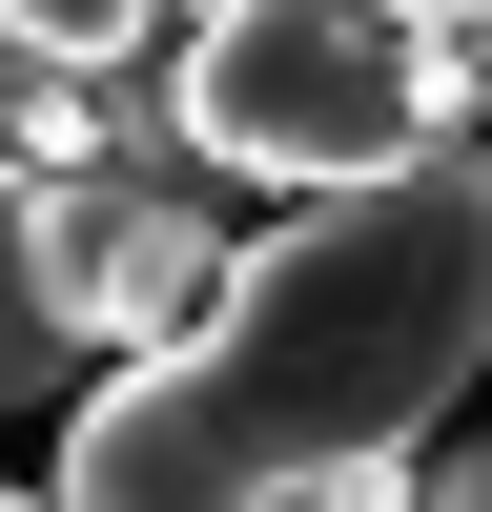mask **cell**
I'll list each match as a JSON object with an SVG mask.
<instances>
[{
    "instance_id": "obj_1",
    "label": "cell",
    "mask_w": 492,
    "mask_h": 512,
    "mask_svg": "<svg viewBox=\"0 0 492 512\" xmlns=\"http://www.w3.org/2000/svg\"><path fill=\"white\" fill-rule=\"evenodd\" d=\"M472 369H492V144L431 123L410 164L246 226L226 287L82 390L41 512H410Z\"/></svg>"
},
{
    "instance_id": "obj_2",
    "label": "cell",
    "mask_w": 492,
    "mask_h": 512,
    "mask_svg": "<svg viewBox=\"0 0 492 512\" xmlns=\"http://www.w3.org/2000/svg\"><path fill=\"white\" fill-rule=\"evenodd\" d=\"M226 164L164 123V62H82L62 82V144L21 164V308L62 349H164V328L226 287Z\"/></svg>"
},
{
    "instance_id": "obj_3",
    "label": "cell",
    "mask_w": 492,
    "mask_h": 512,
    "mask_svg": "<svg viewBox=\"0 0 492 512\" xmlns=\"http://www.w3.org/2000/svg\"><path fill=\"white\" fill-rule=\"evenodd\" d=\"M164 123H185L226 185H369V164H410L431 123H472L451 103V62H431V21L410 0H185L164 21Z\"/></svg>"
},
{
    "instance_id": "obj_4",
    "label": "cell",
    "mask_w": 492,
    "mask_h": 512,
    "mask_svg": "<svg viewBox=\"0 0 492 512\" xmlns=\"http://www.w3.org/2000/svg\"><path fill=\"white\" fill-rule=\"evenodd\" d=\"M62 82H82V62H21V41H0V410H41V390H62V369H82L62 328L21 308V164L62 144Z\"/></svg>"
},
{
    "instance_id": "obj_5",
    "label": "cell",
    "mask_w": 492,
    "mask_h": 512,
    "mask_svg": "<svg viewBox=\"0 0 492 512\" xmlns=\"http://www.w3.org/2000/svg\"><path fill=\"white\" fill-rule=\"evenodd\" d=\"M0 41H21V62H144L164 0H0Z\"/></svg>"
},
{
    "instance_id": "obj_6",
    "label": "cell",
    "mask_w": 492,
    "mask_h": 512,
    "mask_svg": "<svg viewBox=\"0 0 492 512\" xmlns=\"http://www.w3.org/2000/svg\"><path fill=\"white\" fill-rule=\"evenodd\" d=\"M431 62H451V103H492V0H451V21H431Z\"/></svg>"
},
{
    "instance_id": "obj_7",
    "label": "cell",
    "mask_w": 492,
    "mask_h": 512,
    "mask_svg": "<svg viewBox=\"0 0 492 512\" xmlns=\"http://www.w3.org/2000/svg\"><path fill=\"white\" fill-rule=\"evenodd\" d=\"M410 512H492V431H472V451H451V472H431V492H410Z\"/></svg>"
},
{
    "instance_id": "obj_8",
    "label": "cell",
    "mask_w": 492,
    "mask_h": 512,
    "mask_svg": "<svg viewBox=\"0 0 492 512\" xmlns=\"http://www.w3.org/2000/svg\"><path fill=\"white\" fill-rule=\"evenodd\" d=\"M410 21H451V0H410Z\"/></svg>"
},
{
    "instance_id": "obj_9",
    "label": "cell",
    "mask_w": 492,
    "mask_h": 512,
    "mask_svg": "<svg viewBox=\"0 0 492 512\" xmlns=\"http://www.w3.org/2000/svg\"><path fill=\"white\" fill-rule=\"evenodd\" d=\"M0 512H41V492H0Z\"/></svg>"
}]
</instances>
